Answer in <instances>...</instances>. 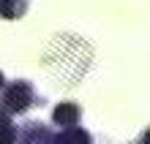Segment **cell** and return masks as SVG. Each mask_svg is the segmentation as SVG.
Segmentation results:
<instances>
[{"instance_id": "cell-4", "label": "cell", "mask_w": 150, "mask_h": 144, "mask_svg": "<svg viewBox=\"0 0 150 144\" xmlns=\"http://www.w3.org/2000/svg\"><path fill=\"white\" fill-rule=\"evenodd\" d=\"M28 14V0H0V19H22Z\"/></svg>"}, {"instance_id": "cell-5", "label": "cell", "mask_w": 150, "mask_h": 144, "mask_svg": "<svg viewBox=\"0 0 150 144\" xmlns=\"http://www.w3.org/2000/svg\"><path fill=\"white\" fill-rule=\"evenodd\" d=\"M0 144H16V125L3 106H0Z\"/></svg>"}, {"instance_id": "cell-1", "label": "cell", "mask_w": 150, "mask_h": 144, "mask_svg": "<svg viewBox=\"0 0 150 144\" xmlns=\"http://www.w3.org/2000/svg\"><path fill=\"white\" fill-rule=\"evenodd\" d=\"M16 144H93V136L79 125L52 131L41 120H30L16 131Z\"/></svg>"}, {"instance_id": "cell-7", "label": "cell", "mask_w": 150, "mask_h": 144, "mask_svg": "<svg viewBox=\"0 0 150 144\" xmlns=\"http://www.w3.org/2000/svg\"><path fill=\"white\" fill-rule=\"evenodd\" d=\"M6 87V76H3V71H0V90Z\"/></svg>"}, {"instance_id": "cell-2", "label": "cell", "mask_w": 150, "mask_h": 144, "mask_svg": "<svg viewBox=\"0 0 150 144\" xmlns=\"http://www.w3.org/2000/svg\"><path fill=\"white\" fill-rule=\"evenodd\" d=\"M38 103V95L28 79H16V82H6V87L0 90V106L8 114H25L28 109Z\"/></svg>"}, {"instance_id": "cell-6", "label": "cell", "mask_w": 150, "mask_h": 144, "mask_svg": "<svg viewBox=\"0 0 150 144\" xmlns=\"http://www.w3.org/2000/svg\"><path fill=\"white\" fill-rule=\"evenodd\" d=\"M131 144H150V128H147V131H142V133H139V136L131 141Z\"/></svg>"}, {"instance_id": "cell-3", "label": "cell", "mask_w": 150, "mask_h": 144, "mask_svg": "<svg viewBox=\"0 0 150 144\" xmlns=\"http://www.w3.org/2000/svg\"><path fill=\"white\" fill-rule=\"evenodd\" d=\"M79 117H82V109L74 101H63L52 109V122L57 128H71V125H79Z\"/></svg>"}]
</instances>
